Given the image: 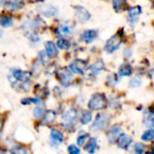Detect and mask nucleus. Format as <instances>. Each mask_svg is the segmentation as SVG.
<instances>
[{"label": "nucleus", "mask_w": 154, "mask_h": 154, "mask_svg": "<svg viewBox=\"0 0 154 154\" xmlns=\"http://www.w3.org/2000/svg\"><path fill=\"white\" fill-rule=\"evenodd\" d=\"M10 77L13 78L15 82L20 81L23 84V83H26L29 81L30 77H31V73L28 71L21 70V69H14L12 71V74Z\"/></svg>", "instance_id": "7"}, {"label": "nucleus", "mask_w": 154, "mask_h": 154, "mask_svg": "<svg viewBox=\"0 0 154 154\" xmlns=\"http://www.w3.org/2000/svg\"><path fill=\"white\" fill-rule=\"evenodd\" d=\"M40 1H42V0H29L30 3H35V2H40Z\"/></svg>", "instance_id": "37"}, {"label": "nucleus", "mask_w": 154, "mask_h": 154, "mask_svg": "<svg viewBox=\"0 0 154 154\" xmlns=\"http://www.w3.org/2000/svg\"><path fill=\"white\" fill-rule=\"evenodd\" d=\"M11 154H28V152L24 147L21 145H15L11 148Z\"/></svg>", "instance_id": "28"}, {"label": "nucleus", "mask_w": 154, "mask_h": 154, "mask_svg": "<svg viewBox=\"0 0 154 154\" xmlns=\"http://www.w3.org/2000/svg\"><path fill=\"white\" fill-rule=\"evenodd\" d=\"M24 5V0H12L10 3V9L11 11H17L23 8Z\"/></svg>", "instance_id": "21"}, {"label": "nucleus", "mask_w": 154, "mask_h": 154, "mask_svg": "<svg viewBox=\"0 0 154 154\" xmlns=\"http://www.w3.org/2000/svg\"><path fill=\"white\" fill-rule=\"evenodd\" d=\"M56 33L60 36H69L71 33V28L66 24H60L56 29Z\"/></svg>", "instance_id": "19"}, {"label": "nucleus", "mask_w": 154, "mask_h": 154, "mask_svg": "<svg viewBox=\"0 0 154 154\" xmlns=\"http://www.w3.org/2000/svg\"><path fill=\"white\" fill-rule=\"evenodd\" d=\"M88 66V62L85 60H81V59H76L73 61L70 62L69 64V69L72 73L75 74H79V73H83Z\"/></svg>", "instance_id": "6"}, {"label": "nucleus", "mask_w": 154, "mask_h": 154, "mask_svg": "<svg viewBox=\"0 0 154 154\" xmlns=\"http://www.w3.org/2000/svg\"><path fill=\"white\" fill-rule=\"evenodd\" d=\"M97 32L96 30H87L80 36L81 40L88 44L92 43L97 39Z\"/></svg>", "instance_id": "13"}, {"label": "nucleus", "mask_w": 154, "mask_h": 154, "mask_svg": "<svg viewBox=\"0 0 154 154\" xmlns=\"http://www.w3.org/2000/svg\"><path fill=\"white\" fill-rule=\"evenodd\" d=\"M124 0H113V6L116 11H119L123 8Z\"/></svg>", "instance_id": "31"}, {"label": "nucleus", "mask_w": 154, "mask_h": 154, "mask_svg": "<svg viewBox=\"0 0 154 154\" xmlns=\"http://www.w3.org/2000/svg\"><path fill=\"white\" fill-rule=\"evenodd\" d=\"M78 116L79 113L76 108H71L67 111L61 118V125H63V127L68 130L72 128V126H74L76 121L78 120Z\"/></svg>", "instance_id": "3"}, {"label": "nucleus", "mask_w": 154, "mask_h": 154, "mask_svg": "<svg viewBox=\"0 0 154 154\" xmlns=\"http://www.w3.org/2000/svg\"><path fill=\"white\" fill-rule=\"evenodd\" d=\"M131 55H132V51L129 50V49H125V51H124V56L125 57V58H130L131 57Z\"/></svg>", "instance_id": "36"}, {"label": "nucleus", "mask_w": 154, "mask_h": 154, "mask_svg": "<svg viewBox=\"0 0 154 154\" xmlns=\"http://www.w3.org/2000/svg\"><path fill=\"white\" fill-rule=\"evenodd\" d=\"M142 14V7L140 5H135L133 6L129 9L128 11V19H129V23L131 25H134L139 18V16Z\"/></svg>", "instance_id": "8"}, {"label": "nucleus", "mask_w": 154, "mask_h": 154, "mask_svg": "<svg viewBox=\"0 0 154 154\" xmlns=\"http://www.w3.org/2000/svg\"><path fill=\"white\" fill-rule=\"evenodd\" d=\"M121 44H122V37L118 34L114 35L109 40H107L105 45V51L107 53H113L114 51L119 49Z\"/></svg>", "instance_id": "5"}, {"label": "nucleus", "mask_w": 154, "mask_h": 154, "mask_svg": "<svg viewBox=\"0 0 154 154\" xmlns=\"http://www.w3.org/2000/svg\"><path fill=\"white\" fill-rule=\"evenodd\" d=\"M154 139V129H149L142 135V140L144 142H151Z\"/></svg>", "instance_id": "27"}, {"label": "nucleus", "mask_w": 154, "mask_h": 154, "mask_svg": "<svg viewBox=\"0 0 154 154\" xmlns=\"http://www.w3.org/2000/svg\"><path fill=\"white\" fill-rule=\"evenodd\" d=\"M89 138V134H87V133H84V132H80V134H79L78 136V139H77V143L79 146H83L88 140Z\"/></svg>", "instance_id": "23"}, {"label": "nucleus", "mask_w": 154, "mask_h": 154, "mask_svg": "<svg viewBox=\"0 0 154 154\" xmlns=\"http://www.w3.org/2000/svg\"><path fill=\"white\" fill-rule=\"evenodd\" d=\"M88 106L93 111L103 110L106 106V97L103 93H95L89 99Z\"/></svg>", "instance_id": "1"}, {"label": "nucleus", "mask_w": 154, "mask_h": 154, "mask_svg": "<svg viewBox=\"0 0 154 154\" xmlns=\"http://www.w3.org/2000/svg\"><path fill=\"white\" fill-rule=\"evenodd\" d=\"M141 84H142V80L139 79V78H134L131 81H130V86L132 87V88H137V87H139V86H141Z\"/></svg>", "instance_id": "33"}, {"label": "nucleus", "mask_w": 154, "mask_h": 154, "mask_svg": "<svg viewBox=\"0 0 154 154\" xmlns=\"http://www.w3.org/2000/svg\"><path fill=\"white\" fill-rule=\"evenodd\" d=\"M68 152L69 154H80V149L74 144H70L68 147Z\"/></svg>", "instance_id": "30"}, {"label": "nucleus", "mask_w": 154, "mask_h": 154, "mask_svg": "<svg viewBox=\"0 0 154 154\" xmlns=\"http://www.w3.org/2000/svg\"><path fill=\"white\" fill-rule=\"evenodd\" d=\"M45 52L47 53L48 57L52 59L58 55V48L52 42H47L45 43Z\"/></svg>", "instance_id": "15"}, {"label": "nucleus", "mask_w": 154, "mask_h": 154, "mask_svg": "<svg viewBox=\"0 0 154 154\" xmlns=\"http://www.w3.org/2000/svg\"><path fill=\"white\" fill-rule=\"evenodd\" d=\"M146 125H147V126L151 127V129H153L154 128V117L151 118V119H149V120L147 121Z\"/></svg>", "instance_id": "35"}, {"label": "nucleus", "mask_w": 154, "mask_h": 154, "mask_svg": "<svg viewBox=\"0 0 154 154\" xmlns=\"http://www.w3.org/2000/svg\"><path fill=\"white\" fill-rule=\"evenodd\" d=\"M21 103L23 105H30L31 103H32V98H29V97H24L21 100Z\"/></svg>", "instance_id": "34"}, {"label": "nucleus", "mask_w": 154, "mask_h": 154, "mask_svg": "<svg viewBox=\"0 0 154 154\" xmlns=\"http://www.w3.org/2000/svg\"><path fill=\"white\" fill-rule=\"evenodd\" d=\"M132 142H133V141H132V138H131L129 135H127V134H122L118 137V139H117V141H116V143H117V146H118L120 149L126 150V149L129 148V146L131 145Z\"/></svg>", "instance_id": "11"}, {"label": "nucleus", "mask_w": 154, "mask_h": 154, "mask_svg": "<svg viewBox=\"0 0 154 154\" xmlns=\"http://www.w3.org/2000/svg\"><path fill=\"white\" fill-rule=\"evenodd\" d=\"M45 111H44V106H38L33 109V116L36 119H40L42 116H44Z\"/></svg>", "instance_id": "26"}, {"label": "nucleus", "mask_w": 154, "mask_h": 154, "mask_svg": "<svg viewBox=\"0 0 154 154\" xmlns=\"http://www.w3.org/2000/svg\"><path fill=\"white\" fill-rule=\"evenodd\" d=\"M39 12L41 14L50 18V17H53L55 15L58 14L59 13V10L56 6L54 5H43V6H41L39 8Z\"/></svg>", "instance_id": "10"}, {"label": "nucleus", "mask_w": 154, "mask_h": 154, "mask_svg": "<svg viewBox=\"0 0 154 154\" xmlns=\"http://www.w3.org/2000/svg\"><path fill=\"white\" fill-rule=\"evenodd\" d=\"M119 74L122 77H128L131 76L133 73V68L130 64L128 63H124L120 66L119 68Z\"/></svg>", "instance_id": "18"}, {"label": "nucleus", "mask_w": 154, "mask_h": 154, "mask_svg": "<svg viewBox=\"0 0 154 154\" xmlns=\"http://www.w3.org/2000/svg\"><path fill=\"white\" fill-rule=\"evenodd\" d=\"M57 47L60 50H68L70 46V42L65 38H60L57 41Z\"/></svg>", "instance_id": "24"}, {"label": "nucleus", "mask_w": 154, "mask_h": 154, "mask_svg": "<svg viewBox=\"0 0 154 154\" xmlns=\"http://www.w3.org/2000/svg\"><path fill=\"white\" fill-rule=\"evenodd\" d=\"M118 82V77L116 74H111L108 78H107V83L109 85H116Z\"/></svg>", "instance_id": "32"}, {"label": "nucleus", "mask_w": 154, "mask_h": 154, "mask_svg": "<svg viewBox=\"0 0 154 154\" xmlns=\"http://www.w3.org/2000/svg\"><path fill=\"white\" fill-rule=\"evenodd\" d=\"M75 16L81 23L88 22L90 19V14H89V12L85 7L80 6V5L75 7Z\"/></svg>", "instance_id": "9"}, {"label": "nucleus", "mask_w": 154, "mask_h": 154, "mask_svg": "<svg viewBox=\"0 0 154 154\" xmlns=\"http://www.w3.org/2000/svg\"><path fill=\"white\" fill-rule=\"evenodd\" d=\"M57 79L61 85H63L64 87H68L71 83L73 79L72 72L70 71V69H68L66 68H60L57 70Z\"/></svg>", "instance_id": "4"}, {"label": "nucleus", "mask_w": 154, "mask_h": 154, "mask_svg": "<svg viewBox=\"0 0 154 154\" xmlns=\"http://www.w3.org/2000/svg\"><path fill=\"white\" fill-rule=\"evenodd\" d=\"M97 148V142L96 138H89L85 145V151L89 154H94Z\"/></svg>", "instance_id": "16"}, {"label": "nucleus", "mask_w": 154, "mask_h": 154, "mask_svg": "<svg viewBox=\"0 0 154 154\" xmlns=\"http://www.w3.org/2000/svg\"><path fill=\"white\" fill-rule=\"evenodd\" d=\"M145 151V145L142 143H135L134 147V152L135 154H143Z\"/></svg>", "instance_id": "29"}, {"label": "nucleus", "mask_w": 154, "mask_h": 154, "mask_svg": "<svg viewBox=\"0 0 154 154\" xmlns=\"http://www.w3.org/2000/svg\"><path fill=\"white\" fill-rule=\"evenodd\" d=\"M110 122V116L106 113H101L98 114L95 120L93 125L90 127V130L92 131H104L107 128Z\"/></svg>", "instance_id": "2"}, {"label": "nucleus", "mask_w": 154, "mask_h": 154, "mask_svg": "<svg viewBox=\"0 0 154 154\" xmlns=\"http://www.w3.org/2000/svg\"><path fill=\"white\" fill-rule=\"evenodd\" d=\"M91 120H92V113L87 110L83 111L80 116V124L85 125H88L89 122H91Z\"/></svg>", "instance_id": "20"}, {"label": "nucleus", "mask_w": 154, "mask_h": 154, "mask_svg": "<svg viewBox=\"0 0 154 154\" xmlns=\"http://www.w3.org/2000/svg\"><path fill=\"white\" fill-rule=\"evenodd\" d=\"M122 132V129L119 125H114L110 128L108 134H107V138H108V141L111 143H116V141H117L118 137L122 134H121Z\"/></svg>", "instance_id": "12"}, {"label": "nucleus", "mask_w": 154, "mask_h": 154, "mask_svg": "<svg viewBox=\"0 0 154 154\" xmlns=\"http://www.w3.org/2000/svg\"><path fill=\"white\" fill-rule=\"evenodd\" d=\"M13 24V19L7 15H2L0 18V25L3 28H7Z\"/></svg>", "instance_id": "22"}, {"label": "nucleus", "mask_w": 154, "mask_h": 154, "mask_svg": "<svg viewBox=\"0 0 154 154\" xmlns=\"http://www.w3.org/2000/svg\"><path fill=\"white\" fill-rule=\"evenodd\" d=\"M56 119V113L52 110H49L45 113L44 116H43V120L45 123L51 124L52 123L54 120Z\"/></svg>", "instance_id": "25"}, {"label": "nucleus", "mask_w": 154, "mask_h": 154, "mask_svg": "<svg viewBox=\"0 0 154 154\" xmlns=\"http://www.w3.org/2000/svg\"><path fill=\"white\" fill-rule=\"evenodd\" d=\"M51 138L52 142H54V143H56L59 144V143H60L63 142L64 136H63V134L60 131L52 128L51 130Z\"/></svg>", "instance_id": "17"}, {"label": "nucleus", "mask_w": 154, "mask_h": 154, "mask_svg": "<svg viewBox=\"0 0 154 154\" xmlns=\"http://www.w3.org/2000/svg\"><path fill=\"white\" fill-rule=\"evenodd\" d=\"M104 69H105V63L102 60H97L87 71H88V75L93 77V76H97L98 73H100Z\"/></svg>", "instance_id": "14"}]
</instances>
